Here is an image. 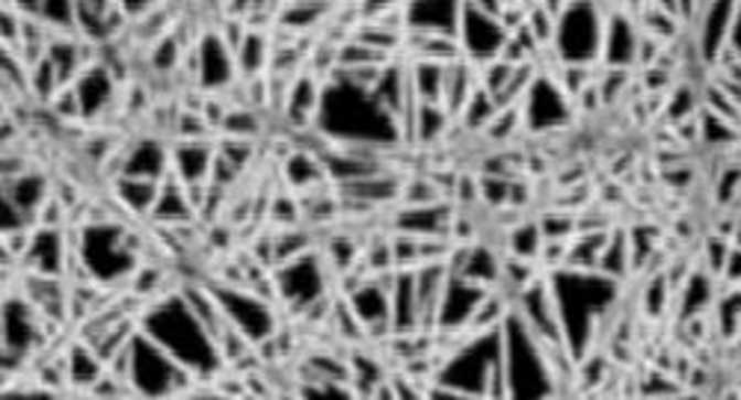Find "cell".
Wrapping results in <instances>:
<instances>
[{
  "label": "cell",
  "mask_w": 741,
  "mask_h": 400,
  "mask_svg": "<svg viewBox=\"0 0 741 400\" xmlns=\"http://www.w3.org/2000/svg\"><path fill=\"white\" fill-rule=\"evenodd\" d=\"M143 335H149L154 344L175 356L184 368H191L196 377H211L223 368V353L217 338L205 329L200 317L193 315L184 294L167 296L163 303H154L146 312Z\"/></svg>",
  "instance_id": "6da1fadb"
},
{
  "label": "cell",
  "mask_w": 741,
  "mask_h": 400,
  "mask_svg": "<svg viewBox=\"0 0 741 400\" xmlns=\"http://www.w3.org/2000/svg\"><path fill=\"white\" fill-rule=\"evenodd\" d=\"M191 77L205 89H226L235 77H238V66H235V51L228 48L217 30H208L196 39V45L191 51Z\"/></svg>",
  "instance_id": "7a4b0ae2"
},
{
  "label": "cell",
  "mask_w": 741,
  "mask_h": 400,
  "mask_svg": "<svg viewBox=\"0 0 741 400\" xmlns=\"http://www.w3.org/2000/svg\"><path fill=\"white\" fill-rule=\"evenodd\" d=\"M219 305H223V315H226L228 326L238 329L247 342H265L273 335V309L265 296L244 294L240 288H223L217 294Z\"/></svg>",
  "instance_id": "3957f363"
},
{
  "label": "cell",
  "mask_w": 741,
  "mask_h": 400,
  "mask_svg": "<svg viewBox=\"0 0 741 400\" xmlns=\"http://www.w3.org/2000/svg\"><path fill=\"white\" fill-rule=\"evenodd\" d=\"M323 264H326V261H323L321 256L309 252V256H300L294 258V261H288V264L279 267V282H276L279 296H282V300H291L297 309H305V305H312L314 300H321L323 282H326V277H323Z\"/></svg>",
  "instance_id": "277c9868"
},
{
  "label": "cell",
  "mask_w": 741,
  "mask_h": 400,
  "mask_svg": "<svg viewBox=\"0 0 741 400\" xmlns=\"http://www.w3.org/2000/svg\"><path fill=\"white\" fill-rule=\"evenodd\" d=\"M172 172V145H163L161 140H137L131 143L128 154L122 158L119 175L122 179H143V182L163 184Z\"/></svg>",
  "instance_id": "5b68a950"
},
{
  "label": "cell",
  "mask_w": 741,
  "mask_h": 400,
  "mask_svg": "<svg viewBox=\"0 0 741 400\" xmlns=\"http://www.w3.org/2000/svg\"><path fill=\"white\" fill-rule=\"evenodd\" d=\"M323 84H326V80H321V77L312 75V72H305V68L291 80V84H288L286 101H282V116L288 119V125H294L300 131L314 128L318 113H321Z\"/></svg>",
  "instance_id": "8992f818"
},
{
  "label": "cell",
  "mask_w": 741,
  "mask_h": 400,
  "mask_svg": "<svg viewBox=\"0 0 741 400\" xmlns=\"http://www.w3.org/2000/svg\"><path fill=\"white\" fill-rule=\"evenodd\" d=\"M214 158H217V143H211V140H175L172 143V175L184 187L211 184Z\"/></svg>",
  "instance_id": "52a82bcc"
},
{
  "label": "cell",
  "mask_w": 741,
  "mask_h": 400,
  "mask_svg": "<svg viewBox=\"0 0 741 400\" xmlns=\"http://www.w3.org/2000/svg\"><path fill=\"white\" fill-rule=\"evenodd\" d=\"M75 96L80 101V110H84V119H93L110 105V98L116 96V75L110 72V66L105 63H93L80 72V77L75 80Z\"/></svg>",
  "instance_id": "ba28073f"
},
{
  "label": "cell",
  "mask_w": 741,
  "mask_h": 400,
  "mask_svg": "<svg viewBox=\"0 0 741 400\" xmlns=\"http://www.w3.org/2000/svg\"><path fill=\"white\" fill-rule=\"evenodd\" d=\"M270 57H273V39L265 30H247V36L235 51V66H238V77L253 80L270 72Z\"/></svg>",
  "instance_id": "9c48e42d"
},
{
  "label": "cell",
  "mask_w": 741,
  "mask_h": 400,
  "mask_svg": "<svg viewBox=\"0 0 741 400\" xmlns=\"http://www.w3.org/2000/svg\"><path fill=\"white\" fill-rule=\"evenodd\" d=\"M66 371H68V386L93 391L98 382L107 377V363L93 350V347H89V344H75L66 356Z\"/></svg>",
  "instance_id": "30bf717a"
},
{
  "label": "cell",
  "mask_w": 741,
  "mask_h": 400,
  "mask_svg": "<svg viewBox=\"0 0 741 400\" xmlns=\"http://www.w3.org/2000/svg\"><path fill=\"white\" fill-rule=\"evenodd\" d=\"M161 196V184L143 182V179H122L116 182V199L131 217H152L154 205Z\"/></svg>",
  "instance_id": "8fae6325"
},
{
  "label": "cell",
  "mask_w": 741,
  "mask_h": 400,
  "mask_svg": "<svg viewBox=\"0 0 741 400\" xmlns=\"http://www.w3.org/2000/svg\"><path fill=\"white\" fill-rule=\"evenodd\" d=\"M333 12V7H326V3H286V7H279V19H276V28L288 30V33H309L312 28H318L326 15Z\"/></svg>",
  "instance_id": "7c38bea8"
},
{
  "label": "cell",
  "mask_w": 741,
  "mask_h": 400,
  "mask_svg": "<svg viewBox=\"0 0 741 400\" xmlns=\"http://www.w3.org/2000/svg\"><path fill=\"white\" fill-rule=\"evenodd\" d=\"M448 113L442 105H421L419 116H416V143H433L439 140L448 128Z\"/></svg>",
  "instance_id": "4fadbf2b"
},
{
  "label": "cell",
  "mask_w": 741,
  "mask_h": 400,
  "mask_svg": "<svg viewBox=\"0 0 741 400\" xmlns=\"http://www.w3.org/2000/svg\"><path fill=\"white\" fill-rule=\"evenodd\" d=\"M219 131L226 133V140H247V143H253L258 133H261V122H258V116L253 110L238 107V110H228L223 116Z\"/></svg>",
  "instance_id": "5bb4252c"
},
{
  "label": "cell",
  "mask_w": 741,
  "mask_h": 400,
  "mask_svg": "<svg viewBox=\"0 0 741 400\" xmlns=\"http://www.w3.org/2000/svg\"><path fill=\"white\" fill-rule=\"evenodd\" d=\"M181 63V39L175 33H163L152 48V66L158 72H175Z\"/></svg>",
  "instance_id": "9a60e30c"
}]
</instances>
